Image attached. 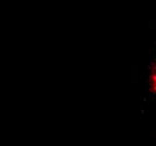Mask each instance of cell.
I'll use <instances>...</instances> for the list:
<instances>
[{"mask_svg":"<svg viewBox=\"0 0 156 146\" xmlns=\"http://www.w3.org/2000/svg\"><path fill=\"white\" fill-rule=\"evenodd\" d=\"M149 89L154 95H156V61L154 62L149 74Z\"/></svg>","mask_w":156,"mask_h":146,"instance_id":"cell-1","label":"cell"}]
</instances>
